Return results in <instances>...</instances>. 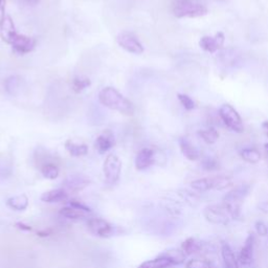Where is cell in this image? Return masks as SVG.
Listing matches in <instances>:
<instances>
[{
	"mask_svg": "<svg viewBox=\"0 0 268 268\" xmlns=\"http://www.w3.org/2000/svg\"><path fill=\"white\" fill-rule=\"evenodd\" d=\"M214 190H224L232 186V180L227 176H217L213 177Z\"/></svg>",
	"mask_w": 268,
	"mask_h": 268,
	"instance_id": "obj_29",
	"label": "cell"
},
{
	"mask_svg": "<svg viewBox=\"0 0 268 268\" xmlns=\"http://www.w3.org/2000/svg\"><path fill=\"white\" fill-rule=\"evenodd\" d=\"M180 147H181V151L183 153V155L191 160V161H195L197 159H199L200 157V154L198 150L191 144L190 140L186 137H182L180 139Z\"/></svg>",
	"mask_w": 268,
	"mask_h": 268,
	"instance_id": "obj_16",
	"label": "cell"
},
{
	"mask_svg": "<svg viewBox=\"0 0 268 268\" xmlns=\"http://www.w3.org/2000/svg\"><path fill=\"white\" fill-rule=\"evenodd\" d=\"M241 157L249 163H258L261 159V153L253 148H247L241 151Z\"/></svg>",
	"mask_w": 268,
	"mask_h": 268,
	"instance_id": "obj_24",
	"label": "cell"
},
{
	"mask_svg": "<svg viewBox=\"0 0 268 268\" xmlns=\"http://www.w3.org/2000/svg\"><path fill=\"white\" fill-rule=\"evenodd\" d=\"M70 207L72 208H75V209H78V210H81L85 213H92V209L91 208H88L86 207L85 204L81 203L80 201H76V200H71L70 201Z\"/></svg>",
	"mask_w": 268,
	"mask_h": 268,
	"instance_id": "obj_36",
	"label": "cell"
},
{
	"mask_svg": "<svg viewBox=\"0 0 268 268\" xmlns=\"http://www.w3.org/2000/svg\"><path fill=\"white\" fill-rule=\"evenodd\" d=\"M181 197L186 201V203H188L190 207H196L197 204L199 203V198L196 194L192 193V192H189V191H181L180 192Z\"/></svg>",
	"mask_w": 268,
	"mask_h": 268,
	"instance_id": "obj_31",
	"label": "cell"
},
{
	"mask_svg": "<svg viewBox=\"0 0 268 268\" xmlns=\"http://www.w3.org/2000/svg\"><path fill=\"white\" fill-rule=\"evenodd\" d=\"M6 42L11 44L13 49L19 55H25L33 52L36 46V40L31 37L18 34L16 31L9 34Z\"/></svg>",
	"mask_w": 268,
	"mask_h": 268,
	"instance_id": "obj_5",
	"label": "cell"
},
{
	"mask_svg": "<svg viewBox=\"0 0 268 268\" xmlns=\"http://www.w3.org/2000/svg\"><path fill=\"white\" fill-rule=\"evenodd\" d=\"M186 268H213V267L208 261L199 260V259H192L187 263Z\"/></svg>",
	"mask_w": 268,
	"mask_h": 268,
	"instance_id": "obj_33",
	"label": "cell"
},
{
	"mask_svg": "<svg viewBox=\"0 0 268 268\" xmlns=\"http://www.w3.org/2000/svg\"><path fill=\"white\" fill-rule=\"evenodd\" d=\"M201 165L206 171H213L217 169V161L213 158H206L202 161Z\"/></svg>",
	"mask_w": 268,
	"mask_h": 268,
	"instance_id": "obj_35",
	"label": "cell"
},
{
	"mask_svg": "<svg viewBox=\"0 0 268 268\" xmlns=\"http://www.w3.org/2000/svg\"><path fill=\"white\" fill-rule=\"evenodd\" d=\"M254 231H256L257 235L261 237H265L268 235V226L263 221H257L254 223Z\"/></svg>",
	"mask_w": 268,
	"mask_h": 268,
	"instance_id": "obj_34",
	"label": "cell"
},
{
	"mask_svg": "<svg viewBox=\"0 0 268 268\" xmlns=\"http://www.w3.org/2000/svg\"><path fill=\"white\" fill-rule=\"evenodd\" d=\"M221 257L225 268H240L239 260L237 259L234 250L225 242L221 244Z\"/></svg>",
	"mask_w": 268,
	"mask_h": 268,
	"instance_id": "obj_14",
	"label": "cell"
},
{
	"mask_svg": "<svg viewBox=\"0 0 268 268\" xmlns=\"http://www.w3.org/2000/svg\"><path fill=\"white\" fill-rule=\"evenodd\" d=\"M219 114L221 120L223 121L227 128L238 133L243 132L244 126L243 123H242V119L240 117V114L233 106H231L229 104L222 105L219 109Z\"/></svg>",
	"mask_w": 268,
	"mask_h": 268,
	"instance_id": "obj_6",
	"label": "cell"
},
{
	"mask_svg": "<svg viewBox=\"0 0 268 268\" xmlns=\"http://www.w3.org/2000/svg\"><path fill=\"white\" fill-rule=\"evenodd\" d=\"M65 149L73 157L84 156L88 153V146L85 144H76L73 140L68 139L65 142Z\"/></svg>",
	"mask_w": 268,
	"mask_h": 268,
	"instance_id": "obj_18",
	"label": "cell"
},
{
	"mask_svg": "<svg viewBox=\"0 0 268 268\" xmlns=\"http://www.w3.org/2000/svg\"><path fill=\"white\" fill-rule=\"evenodd\" d=\"M262 127H263L264 131L266 132V134H267V136H268V122H264L263 125H262Z\"/></svg>",
	"mask_w": 268,
	"mask_h": 268,
	"instance_id": "obj_40",
	"label": "cell"
},
{
	"mask_svg": "<svg viewBox=\"0 0 268 268\" xmlns=\"http://www.w3.org/2000/svg\"><path fill=\"white\" fill-rule=\"evenodd\" d=\"M250 191V186L243 184L240 185L229 192L223 197V206L227 210V212L231 215L232 219H237L240 216L241 206L243 203L244 199L247 197Z\"/></svg>",
	"mask_w": 268,
	"mask_h": 268,
	"instance_id": "obj_2",
	"label": "cell"
},
{
	"mask_svg": "<svg viewBox=\"0 0 268 268\" xmlns=\"http://www.w3.org/2000/svg\"><path fill=\"white\" fill-rule=\"evenodd\" d=\"M200 249L201 243L195 238H188L182 244V250L186 253V256H191V254L200 251Z\"/></svg>",
	"mask_w": 268,
	"mask_h": 268,
	"instance_id": "obj_22",
	"label": "cell"
},
{
	"mask_svg": "<svg viewBox=\"0 0 268 268\" xmlns=\"http://www.w3.org/2000/svg\"><path fill=\"white\" fill-rule=\"evenodd\" d=\"M8 206L14 211H24L29 207V198L25 195H18L8 199Z\"/></svg>",
	"mask_w": 268,
	"mask_h": 268,
	"instance_id": "obj_19",
	"label": "cell"
},
{
	"mask_svg": "<svg viewBox=\"0 0 268 268\" xmlns=\"http://www.w3.org/2000/svg\"><path fill=\"white\" fill-rule=\"evenodd\" d=\"M65 190L69 192H79V191L84 190L86 187L91 185V180L85 175L82 174H74L69 175L63 183Z\"/></svg>",
	"mask_w": 268,
	"mask_h": 268,
	"instance_id": "obj_12",
	"label": "cell"
},
{
	"mask_svg": "<svg viewBox=\"0 0 268 268\" xmlns=\"http://www.w3.org/2000/svg\"><path fill=\"white\" fill-rule=\"evenodd\" d=\"M41 173L47 180H56L59 176V168L53 162H46L41 165Z\"/></svg>",
	"mask_w": 268,
	"mask_h": 268,
	"instance_id": "obj_25",
	"label": "cell"
},
{
	"mask_svg": "<svg viewBox=\"0 0 268 268\" xmlns=\"http://www.w3.org/2000/svg\"><path fill=\"white\" fill-rule=\"evenodd\" d=\"M267 236H268V235H267Z\"/></svg>",
	"mask_w": 268,
	"mask_h": 268,
	"instance_id": "obj_43",
	"label": "cell"
},
{
	"mask_svg": "<svg viewBox=\"0 0 268 268\" xmlns=\"http://www.w3.org/2000/svg\"><path fill=\"white\" fill-rule=\"evenodd\" d=\"M160 256L167 258L171 263L172 265H180V264H183L186 260V253L181 249H170V250H167L164 251L163 253H161Z\"/></svg>",
	"mask_w": 268,
	"mask_h": 268,
	"instance_id": "obj_20",
	"label": "cell"
},
{
	"mask_svg": "<svg viewBox=\"0 0 268 268\" xmlns=\"http://www.w3.org/2000/svg\"><path fill=\"white\" fill-rule=\"evenodd\" d=\"M173 13L177 18H196L208 14V9L196 0H175Z\"/></svg>",
	"mask_w": 268,
	"mask_h": 268,
	"instance_id": "obj_3",
	"label": "cell"
},
{
	"mask_svg": "<svg viewBox=\"0 0 268 268\" xmlns=\"http://www.w3.org/2000/svg\"><path fill=\"white\" fill-rule=\"evenodd\" d=\"M100 103L114 111H118L124 116H133L135 108L128 99L121 95L116 88L105 87L99 94Z\"/></svg>",
	"mask_w": 268,
	"mask_h": 268,
	"instance_id": "obj_1",
	"label": "cell"
},
{
	"mask_svg": "<svg viewBox=\"0 0 268 268\" xmlns=\"http://www.w3.org/2000/svg\"><path fill=\"white\" fill-rule=\"evenodd\" d=\"M154 151L150 148H144L140 150L135 158V168L139 171L148 169L154 163Z\"/></svg>",
	"mask_w": 268,
	"mask_h": 268,
	"instance_id": "obj_13",
	"label": "cell"
},
{
	"mask_svg": "<svg viewBox=\"0 0 268 268\" xmlns=\"http://www.w3.org/2000/svg\"><path fill=\"white\" fill-rule=\"evenodd\" d=\"M27 2H28L30 5H32V6H35V5H37L38 3L40 2V0H27Z\"/></svg>",
	"mask_w": 268,
	"mask_h": 268,
	"instance_id": "obj_41",
	"label": "cell"
},
{
	"mask_svg": "<svg viewBox=\"0 0 268 268\" xmlns=\"http://www.w3.org/2000/svg\"><path fill=\"white\" fill-rule=\"evenodd\" d=\"M95 145L100 154H104L114 146L113 134L110 131H105L97 137Z\"/></svg>",
	"mask_w": 268,
	"mask_h": 268,
	"instance_id": "obj_15",
	"label": "cell"
},
{
	"mask_svg": "<svg viewBox=\"0 0 268 268\" xmlns=\"http://www.w3.org/2000/svg\"><path fill=\"white\" fill-rule=\"evenodd\" d=\"M60 214L68 219H80L85 217V212L72 207H65L60 211Z\"/></svg>",
	"mask_w": 268,
	"mask_h": 268,
	"instance_id": "obj_27",
	"label": "cell"
},
{
	"mask_svg": "<svg viewBox=\"0 0 268 268\" xmlns=\"http://www.w3.org/2000/svg\"><path fill=\"white\" fill-rule=\"evenodd\" d=\"M223 43H224V35L221 32L217 33L214 37L204 36L199 41L200 47L211 54L216 53L217 50L223 45Z\"/></svg>",
	"mask_w": 268,
	"mask_h": 268,
	"instance_id": "obj_11",
	"label": "cell"
},
{
	"mask_svg": "<svg viewBox=\"0 0 268 268\" xmlns=\"http://www.w3.org/2000/svg\"><path fill=\"white\" fill-rule=\"evenodd\" d=\"M87 227L93 235L100 238H108L113 233V226L102 218H93L87 222Z\"/></svg>",
	"mask_w": 268,
	"mask_h": 268,
	"instance_id": "obj_9",
	"label": "cell"
},
{
	"mask_svg": "<svg viewBox=\"0 0 268 268\" xmlns=\"http://www.w3.org/2000/svg\"><path fill=\"white\" fill-rule=\"evenodd\" d=\"M117 41L119 45L124 48L126 52L134 55H140L144 53L143 44L137 39V37L130 32H123L119 34Z\"/></svg>",
	"mask_w": 268,
	"mask_h": 268,
	"instance_id": "obj_7",
	"label": "cell"
},
{
	"mask_svg": "<svg viewBox=\"0 0 268 268\" xmlns=\"http://www.w3.org/2000/svg\"><path fill=\"white\" fill-rule=\"evenodd\" d=\"M6 7H7V0H0V24H2L7 18Z\"/></svg>",
	"mask_w": 268,
	"mask_h": 268,
	"instance_id": "obj_37",
	"label": "cell"
},
{
	"mask_svg": "<svg viewBox=\"0 0 268 268\" xmlns=\"http://www.w3.org/2000/svg\"><path fill=\"white\" fill-rule=\"evenodd\" d=\"M258 208H259V210H260L262 213L268 214V200L261 202V203L259 204V206H258Z\"/></svg>",
	"mask_w": 268,
	"mask_h": 268,
	"instance_id": "obj_38",
	"label": "cell"
},
{
	"mask_svg": "<svg viewBox=\"0 0 268 268\" xmlns=\"http://www.w3.org/2000/svg\"><path fill=\"white\" fill-rule=\"evenodd\" d=\"M16 226L21 229V231H25V232H31L32 231V227L30 225H27V224H24L22 222H18L16 223Z\"/></svg>",
	"mask_w": 268,
	"mask_h": 268,
	"instance_id": "obj_39",
	"label": "cell"
},
{
	"mask_svg": "<svg viewBox=\"0 0 268 268\" xmlns=\"http://www.w3.org/2000/svg\"><path fill=\"white\" fill-rule=\"evenodd\" d=\"M19 87V79L15 75H12L5 81V88L8 94L14 95Z\"/></svg>",
	"mask_w": 268,
	"mask_h": 268,
	"instance_id": "obj_30",
	"label": "cell"
},
{
	"mask_svg": "<svg viewBox=\"0 0 268 268\" xmlns=\"http://www.w3.org/2000/svg\"><path fill=\"white\" fill-rule=\"evenodd\" d=\"M264 149H265L266 158H267V160H268V143H267V144H265V146H264Z\"/></svg>",
	"mask_w": 268,
	"mask_h": 268,
	"instance_id": "obj_42",
	"label": "cell"
},
{
	"mask_svg": "<svg viewBox=\"0 0 268 268\" xmlns=\"http://www.w3.org/2000/svg\"><path fill=\"white\" fill-rule=\"evenodd\" d=\"M68 195L65 189H56L52 191H47L41 195V200L47 203H54V202H61L65 201Z\"/></svg>",
	"mask_w": 268,
	"mask_h": 268,
	"instance_id": "obj_17",
	"label": "cell"
},
{
	"mask_svg": "<svg viewBox=\"0 0 268 268\" xmlns=\"http://www.w3.org/2000/svg\"><path fill=\"white\" fill-rule=\"evenodd\" d=\"M199 136L209 145L215 144L219 138V133L215 128H209L206 130H201L198 132Z\"/></svg>",
	"mask_w": 268,
	"mask_h": 268,
	"instance_id": "obj_26",
	"label": "cell"
},
{
	"mask_svg": "<svg viewBox=\"0 0 268 268\" xmlns=\"http://www.w3.org/2000/svg\"><path fill=\"white\" fill-rule=\"evenodd\" d=\"M103 170H104L106 181L109 184H116L120 180V176H121L122 161L117 155L109 154L104 161Z\"/></svg>",
	"mask_w": 268,
	"mask_h": 268,
	"instance_id": "obj_8",
	"label": "cell"
},
{
	"mask_svg": "<svg viewBox=\"0 0 268 268\" xmlns=\"http://www.w3.org/2000/svg\"><path fill=\"white\" fill-rule=\"evenodd\" d=\"M91 85H92V82H91V80H89L88 78H82V76H76V78H74L72 80L71 88H72V91L75 94H80L81 92L84 91L85 88L89 87Z\"/></svg>",
	"mask_w": 268,
	"mask_h": 268,
	"instance_id": "obj_28",
	"label": "cell"
},
{
	"mask_svg": "<svg viewBox=\"0 0 268 268\" xmlns=\"http://www.w3.org/2000/svg\"><path fill=\"white\" fill-rule=\"evenodd\" d=\"M191 188L197 191V192H208L210 190H214V180L211 178H200L191 183Z\"/></svg>",
	"mask_w": 268,
	"mask_h": 268,
	"instance_id": "obj_21",
	"label": "cell"
},
{
	"mask_svg": "<svg viewBox=\"0 0 268 268\" xmlns=\"http://www.w3.org/2000/svg\"><path fill=\"white\" fill-rule=\"evenodd\" d=\"M254 242H256V238H254V235L251 233L247 236L243 247L240 250L238 260L241 265L249 266L252 263L254 253Z\"/></svg>",
	"mask_w": 268,
	"mask_h": 268,
	"instance_id": "obj_10",
	"label": "cell"
},
{
	"mask_svg": "<svg viewBox=\"0 0 268 268\" xmlns=\"http://www.w3.org/2000/svg\"><path fill=\"white\" fill-rule=\"evenodd\" d=\"M203 216L208 222L215 225H226L232 217L223 204H211L204 208Z\"/></svg>",
	"mask_w": 268,
	"mask_h": 268,
	"instance_id": "obj_4",
	"label": "cell"
},
{
	"mask_svg": "<svg viewBox=\"0 0 268 268\" xmlns=\"http://www.w3.org/2000/svg\"><path fill=\"white\" fill-rule=\"evenodd\" d=\"M170 266H172V263L167 258L159 256L156 259L144 262L138 266V268H168Z\"/></svg>",
	"mask_w": 268,
	"mask_h": 268,
	"instance_id": "obj_23",
	"label": "cell"
},
{
	"mask_svg": "<svg viewBox=\"0 0 268 268\" xmlns=\"http://www.w3.org/2000/svg\"><path fill=\"white\" fill-rule=\"evenodd\" d=\"M177 97H178V100H180V102H181V104L185 107V109L192 110L195 108V102L191 99L189 96L178 94Z\"/></svg>",
	"mask_w": 268,
	"mask_h": 268,
	"instance_id": "obj_32",
	"label": "cell"
}]
</instances>
